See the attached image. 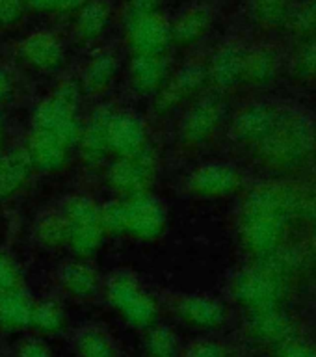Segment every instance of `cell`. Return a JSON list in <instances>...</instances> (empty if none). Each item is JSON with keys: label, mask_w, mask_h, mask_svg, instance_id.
<instances>
[{"label": "cell", "mask_w": 316, "mask_h": 357, "mask_svg": "<svg viewBox=\"0 0 316 357\" xmlns=\"http://www.w3.org/2000/svg\"><path fill=\"white\" fill-rule=\"evenodd\" d=\"M106 298L110 305L133 328H151L158 318L155 298L128 273H116L106 283Z\"/></svg>", "instance_id": "6da1fadb"}, {"label": "cell", "mask_w": 316, "mask_h": 357, "mask_svg": "<svg viewBox=\"0 0 316 357\" xmlns=\"http://www.w3.org/2000/svg\"><path fill=\"white\" fill-rule=\"evenodd\" d=\"M155 172V153L145 145L136 155L119 156L112 164L110 172H108V181H110L112 188L119 194H125L130 199L136 195L149 194Z\"/></svg>", "instance_id": "7a4b0ae2"}, {"label": "cell", "mask_w": 316, "mask_h": 357, "mask_svg": "<svg viewBox=\"0 0 316 357\" xmlns=\"http://www.w3.org/2000/svg\"><path fill=\"white\" fill-rule=\"evenodd\" d=\"M33 130L52 134L61 144L69 147L77 144L82 132V127L78 121V110L63 105L56 97H49L33 112Z\"/></svg>", "instance_id": "3957f363"}, {"label": "cell", "mask_w": 316, "mask_h": 357, "mask_svg": "<svg viewBox=\"0 0 316 357\" xmlns=\"http://www.w3.org/2000/svg\"><path fill=\"white\" fill-rule=\"evenodd\" d=\"M127 33L136 54L160 56L172 41V24L155 11L149 15L133 17Z\"/></svg>", "instance_id": "277c9868"}, {"label": "cell", "mask_w": 316, "mask_h": 357, "mask_svg": "<svg viewBox=\"0 0 316 357\" xmlns=\"http://www.w3.org/2000/svg\"><path fill=\"white\" fill-rule=\"evenodd\" d=\"M287 67V54L276 43L253 45L246 52L244 80L251 86H268Z\"/></svg>", "instance_id": "5b68a950"}, {"label": "cell", "mask_w": 316, "mask_h": 357, "mask_svg": "<svg viewBox=\"0 0 316 357\" xmlns=\"http://www.w3.org/2000/svg\"><path fill=\"white\" fill-rule=\"evenodd\" d=\"M206 78H209V73H206L205 66H201V63H188V66H184L166 86H162L158 89L155 105L156 112L158 114H167L173 108H177L183 100L195 95L203 88Z\"/></svg>", "instance_id": "8992f818"}, {"label": "cell", "mask_w": 316, "mask_h": 357, "mask_svg": "<svg viewBox=\"0 0 316 357\" xmlns=\"http://www.w3.org/2000/svg\"><path fill=\"white\" fill-rule=\"evenodd\" d=\"M127 203V231L144 240H153L164 231L166 216L164 208L149 194L136 195Z\"/></svg>", "instance_id": "52a82bcc"}, {"label": "cell", "mask_w": 316, "mask_h": 357, "mask_svg": "<svg viewBox=\"0 0 316 357\" xmlns=\"http://www.w3.org/2000/svg\"><path fill=\"white\" fill-rule=\"evenodd\" d=\"M223 106L222 100L209 95L195 102L188 110L183 121V139L186 144H201L216 132L218 125L222 121Z\"/></svg>", "instance_id": "ba28073f"}, {"label": "cell", "mask_w": 316, "mask_h": 357, "mask_svg": "<svg viewBox=\"0 0 316 357\" xmlns=\"http://www.w3.org/2000/svg\"><path fill=\"white\" fill-rule=\"evenodd\" d=\"M108 151L119 156L136 155L145 147V128L138 117L128 112H114L106 128Z\"/></svg>", "instance_id": "9c48e42d"}, {"label": "cell", "mask_w": 316, "mask_h": 357, "mask_svg": "<svg viewBox=\"0 0 316 357\" xmlns=\"http://www.w3.org/2000/svg\"><path fill=\"white\" fill-rule=\"evenodd\" d=\"M248 47L240 43H225L214 52L206 67L209 80L216 88L229 89L244 80V61Z\"/></svg>", "instance_id": "30bf717a"}, {"label": "cell", "mask_w": 316, "mask_h": 357, "mask_svg": "<svg viewBox=\"0 0 316 357\" xmlns=\"http://www.w3.org/2000/svg\"><path fill=\"white\" fill-rule=\"evenodd\" d=\"M240 184L239 172L225 164H206L190 175L188 186L197 195L218 197L227 195Z\"/></svg>", "instance_id": "8fae6325"}, {"label": "cell", "mask_w": 316, "mask_h": 357, "mask_svg": "<svg viewBox=\"0 0 316 357\" xmlns=\"http://www.w3.org/2000/svg\"><path fill=\"white\" fill-rule=\"evenodd\" d=\"M114 112L110 108H99L95 112L89 123L82 128L78 145H80V155L88 166H97L108 153V139H106V128L110 123Z\"/></svg>", "instance_id": "7c38bea8"}, {"label": "cell", "mask_w": 316, "mask_h": 357, "mask_svg": "<svg viewBox=\"0 0 316 357\" xmlns=\"http://www.w3.org/2000/svg\"><path fill=\"white\" fill-rule=\"evenodd\" d=\"M298 0H250V15L264 32H287Z\"/></svg>", "instance_id": "4fadbf2b"}, {"label": "cell", "mask_w": 316, "mask_h": 357, "mask_svg": "<svg viewBox=\"0 0 316 357\" xmlns=\"http://www.w3.org/2000/svg\"><path fill=\"white\" fill-rule=\"evenodd\" d=\"M276 128V116L266 106H250L233 121V136L244 144H261Z\"/></svg>", "instance_id": "5bb4252c"}, {"label": "cell", "mask_w": 316, "mask_h": 357, "mask_svg": "<svg viewBox=\"0 0 316 357\" xmlns=\"http://www.w3.org/2000/svg\"><path fill=\"white\" fill-rule=\"evenodd\" d=\"M175 312L183 322L195 328H214L223 320V309L206 296H181L175 301Z\"/></svg>", "instance_id": "9a60e30c"}, {"label": "cell", "mask_w": 316, "mask_h": 357, "mask_svg": "<svg viewBox=\"0 0 316 357\" xmlns=\"http://www.w3.org/2000/svg\"><path fill=\"white\" fill-rule=\"evenodd\" d=\"M28 155L32 166L41 172H56L67 160V145L49 132L33 130L28 139Z\"/></svg>", "instance_id": "2e32d148"}, {"label": "cell", "mask_w": 316, "mask_h": 357, "mask_svg": "<svg viewBox=\"0 0 316 357\" xmlns=\"http://www.w3.org/2000/svg\"><path fill=\"white\" fill-rule=\"evenodd\" d=\"M32 305V298L21 287L0 290V328L8 331L28 328Z\"/></svg>", "instance_id": "e0dca14e"}, {"label": "cell", "mask_w": 316, "mask_h": 357, "mask_svg": "<svg viewBox=\"0 0 316 357\" xmlns=\"http://www.w3.org/2000/svg\"><path fill=\"white\" fill-rule=\"evenodd\" d=\"M22 58L38 69H54L61 63L63 50L60 41L47 32H36L21 43Z\"/></svg>", "instance_id": "ac0fdd59"}, {"label": "cell", "mask_w": 316, "mask_h": 357, "mask_svg": "<svg viewBox=\"0 0 316 357\" xmlns=\"http://www.w3.org/2000/svg\"><path fill=\"white\" fill-rule=\"evenodd\" d=\"M32 167L27 149H13L0 156V197L15 194L24 184Z\"/></svg>", "instance_id": "d6986e66"}, {"label": "cell", "mask_w": 316, "mask_h": 357, "mask_svg": "<svg viewBox=\"0 0 316 357\" xmlns=\"http://www.w3.org/2000/svg\"><path fill=\"white\" fill-rule=\"evenodd\" d=\"M166 78V63L160 56L136 54L130 63V80L140 93H153L162 88Z\"/></svg>", "instance_id": "ffe728a7"}, {"label": "cell", "mask_w": 316, "mask_h": 357, "mask_svg": "<svg viewBox=\"0 0 316 357\" xmlns=\"http://www.w3.org/2000/svg\"><path fill=\"white\" fill-rule=\"evenodd\" d=\"M60 284L77 298H89L99 289V275L84 262H66L60 268Z\"/></svg>", "instance_id": "44dd1931"}, {"label": "cell", "mask_w": 316, "mask_h": 357, "mask_svg": "<svg viewBox=\"0 0 316 357\" xmlns=\"http://www.w3.org/2000/svg\"><path fill=\"white\" fill-rule=\"evenodd\" d=\"M212 11L206 6H194L179 17L172 26V39L181 45L194 43L211 26Z\"/></svg>", "instance_id": "7402d4cb"}, {"label": "cell", "mask_w": 316, "mask_h": 357, "mask_svg": "<svg viewBox=\"0 0 316 357\" xmlns=\"http://www.w3.org/2000/svg\"><path fill=\"white\" fill-rule=\"evenodd\" d=\"M285 69L296 82L306 84V86L316 84V36L300 41L294 52L287 56Z\"/></svg>", "instance_id": "603a6c76"}, {"label": "cell", "mask_w": 316, "mask_h": 357, "mask_svg": "<svg viewBox=\"0 0 316 357\" xmlns=\"http://www.w3.org/2000/svg\"><path fill=\"white\" fill-rule=\"evenodd\" d=\"M78 357H117V346L110 335L99 328L78 329L73 339Z\"/></svg>", "instance_id": "cb8c5ba5"}, {"label": "cell", "mask_w": 316, "mask_h": 357, "mask_svg": "<svg viewBox=\"0 0 316 357\" xmlns=\"http://www.w3.org/2000/svg\"><path fill=\"white\" fill-rule=\"evenodd\" d=\"M116 56L110 52H100L89 61L82 75V89L88 93H100L110 86L116 75Z\"/></svg>", "instance_id": "d4e9b609"}, {"label": "cell", "mask_w": 316, "mask_h": 357, "mask_svg": "<svg viewBox=\"0 0 316 357\" xmlns=\"http://www.w3.org/2000/svg\"><path fill=\"white\" fill-rule=\"evenodd\" d=\"M66 324V312L61 305L54 300H41L33 301L32 314H30V326L38 333L54 335L61 331Z\"/></svg>", "instance_id": "484cf974"}, {"label": "cell", "mask_w": 316, "mask_h": 357, "mask_svg": "<svg viewBox=\"0 0 316 357\" xmlns=\"http://www.w3.org/2000/svg\"><path fill=\"white\" fill-rule=\"evenodd\" d=\"M145 357H179L181 346L175 331L162 324H153L145 329L144 337Z\"/></svg>", "instance_id": "4316f807"}, {"label": "cell", "mask_w": 316, "mask_h": 357, "mask_svg": "<svg viewBox=\"0 0 316 357\" xmlns=\"http://www.w3.org/2000/svg\"><path fill=\"white\" fill-rule=\"evenodd\" d=\"M110 19V10L105 2L100 0H91L80 8L77 19V32L82 39L99 38L103 30L108 24Z\"/></svg>", "instance_id": "83f0119b"}, {"label": "cell", "mask_w": 316, "mask_h": 357, "mask_svg": "<svg viewBox=\"0 0 316 357\" xmlns=\"http://www.w3.org/2000/svg\"><path fill=\"white\" fill-rule=\"evenodd\" d=\"M103 225L100 223H69V242L77 255H93L103 240Z\"/></svg>", "instance_id": "f1b7e54d"}, {"label": "cell", "mask_w": 316, "mask_h": 357, "mask_svg": "<svg viewBox=\"0 0 316 357\" xmlns=\"http://www.w3.org/2000/svg\"><path fill=\"white\" fill-rule=\"evenodd\" d=\"M36 234L39 242L47 248H58L69 242V222L63 214L49 212L43 218H39Z\"/></svg>", "instance_id": "f546056e"}, {"label": "cell", "mask_w": 316, "mask_h": 357, "mask_svg": "<svg viewBox=\"0 0 316 357\" xmlns=\"http://www.w3.org/2000/svg\"><path fill=\"white\" fill-rule=\"evenodd\" d=\"M63 216L69 223H100V206L84 195H75L66 203Z\"/></svg>", "instance_id": "4dcf8cb0"}, {"label": "cell", "mask_w": 316, "mask_h": 357, "mask_svg": "<svg viewBox=\"0 0 316 357\" xmlns=\"http://www.w3.org/2000/svg\"><path fill=\"white\" fill-rule=\"evenodd\" d=\"M100 225H103V231L125 233L127 231V203L110 201L105 206H100Z\"/></svg>", "instance_id": "1f68e13d"}, {"label": "cell", "mask_w": 316, "mask_h": 357, "mask_svg": "<svg viewBox=\"0 0 316 357\" xmlns=\"http://www.w3.org/2000/svg\"><path fill=\"white\" fill-rule=\"evenodd\" d=\"M183 357H227V350L216 340L200 339L184 348Z\"/></svg>", "instance_id": "d6a6232c"}, {"label": "cell", "mask_w": 316, "mask_h": 357, "mask_svg": "<svg viewBox=\"0 0 316 357\" xmlns=\"http://www.w3.org/2000/svg\"><path fill=\"white\" fill-rule=\"evenodd\" d=\"M24 0H0V24L10 26L21 19Z\"/></svg>", "instance_id": "836d02e7"}, {"label": "cell", "mask_w": 316, "mask_h": 357, "mask_svg": "<svg viewBox=\"0 0 316 357\" xmlns=\"http://www.w3.org/2000/svg\"><path fill=\"white\" fill-rule=\"evenodd\" d=\"M21 278L17 272L15 264L0 253V290L13 289V287H21L19 284Z\"/></svg>", "instance_id": "e575fe53"}, {"label": "cell", "mask_w": 316, "mask_h": 357, "mask_svg": "<svg viewBox=\"0 0 316 357\" xmlns=\"http://www.w3.org/2000/svg\"><path fill=\"white\" fill-rule=\"evenodd\" d=\"M52 97L61 100L63 105L71 106V108H77L78 110V102H80V88H78V84H75L73 80H66V82H61L60 86L56 88Z\"/></svg>", "instance_id": "d590c367"}, {"label": "cell", "mask_w": 316, "mask_h": 357, "mask_svg": "<svg viewBox=\"0 0 316 357\" xmlns=\"http://www.w3.org/2000/svg\"><path fill=\"white\" fill-rule=\"evenodd\" d=\"M17 357H52V351L43 340L24 339L17 346Z\"/></svg>", "instance_id": "8d00e7d4"}, {"label": "cell", "mask_w": 316, "mask_h": 357, "mask_svg": "<svg viewBox=\"0 0 316 357\" xmlns=\"http://www.w3.org/2000/svg\"><path fill=\"white\" fill-rule=\"evenodd\" d=\"M158 4H160V0H128V13H130V19H133V17L155 13Z\"/></svg>", "instance_id": "74e56055"}, {"label": "cell", "mask_w": 316, "mask_h": 357, "mask_svg": "<svg viewBox=\"0 0 316 357\" xmlns=\"http://www.w3.org/2000/svg\"><path fill=\"white\" fill-rule=\"evenodd\" d=\"M88 0H56V8L61 11H75L82 8Z\"/></svg>", "instance_id": "f35d334b"}, {"label": "cell", "mask_w": 316, "mask_h": 357, "mask_svg": "<svg viewBox=\"0 0 316 357\" xmlns=\"http://www.w3.org/2000/svg\"><path fill=\"white\" fill-rule=\"evenodd\" d=\"M24 4H28L30 8L38 11H47L56 8V0H24Z\"/></svg>", "instance_id": "ab89813d"}, {"label": "cell", "mask_w": 316, "mask_h": 357, "mask_svg": "<svg viewBox=\"0 0 316 357\" xmlns=\"http://www.w3.org/2000/svg\"><path fill=\"white\" fill-rule=\"evenodd\" d=\"M10 77H8V73L4 71V69H0V100L4 99L6 95L10 93Z\"/></svg>", "instance_id": "60d3db41"}, {"label": "cell", "mask_w": 316, "mask_h": 357, "mask_svg": "<svg viewBox=\"0 0 316 357\" xmlns=\"http://www.w3.org/2000/svg\"><path fill=\"white\" fill-rule=\"evenodd\" d=\"M0 139H2V116H0Z\"/></svg>", "instance_id": "b9f144b4"}, {"label": "cell", "mask_w": 316, "mask_h": 357, "mask_svg": "<svg viewBox=\"0 0 316 357\" xmlns=\"http://www.w3.org/2000/svg\"><path fill=\"white\" fill-rule=\"evenodd\" d=\"M0 357H4V356H2V351H0Z\"/></svg>", "instance_id": "7bdbcfd3"}, {"label": "cell", "mask_w": 316, "mask_h": 357, "mask_svg": "<svg viewBox=\"0 0 316 357\" xmlns=\"http://www.w3.org/2000/svg\"><path fill=\"white\" fill-rule=\"evenodd\" d=\"M0 156H2V155H0Z\"/></svg>", "instance_id": "ee69618b"}]
</instances>
